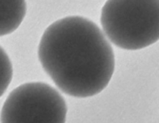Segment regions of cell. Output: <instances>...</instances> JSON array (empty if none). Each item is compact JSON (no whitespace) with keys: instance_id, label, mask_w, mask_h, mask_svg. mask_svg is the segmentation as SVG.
<instances>
[{"instance_id":"obj_1","label":"cell","mask_w":159,"mask_h":123,"mask_svg":"<svg viewBox=\"0 0 159 123\" xmlns=\"http://www.w3.org/2000/svg\"><path fill=\"white\" fill-rule=\"evenodd\" d=\"M38 58L57 87L74 97L102 92L115 69L113 48L99 26L80 16L54 22L43 32Z\"/></svg>"},{"instance_id":"obj_2","label":"cell","mask_w":159,"mask_h":123,"mask_svg":"<svg viewBox=\"0 0 159 123\" xmlns=\"http://www.w3.org/2000/svg\"><path fill=\"white\" fill-rule=\"evenodd\" d=\"M100 21L116 46L147 48L159 40V0H110L102 7Z\"/></svg>"},{"instance_id":"obj_3","label":"cell","mask_w":159,"mask_h":123,"mask_svg":"<svg viewBox=\"0 0 159 123\" xmlns=\"http://www.w3.org/2000/svg\"><path fill=\"white\" fill-rule=\"evenodd\" d=\"M66 102L56 89L41 82L27 83L8 95L2 123H65Z\"/></svg>"},{"instance_id":"obj_4","label":"cell","mask_w":159,"mask_h":123,"mask_svg":"<svg viewBox=\"0 0 159 123\" xmlns=\"http://www.w3.org/2000/svg\"><path fill=\"white\" fill-rule=\"evenodd\" d=\"M24 1H0L1 36L7 35L17 29L26 15Z\"/></svg>"},{"instance_id":"obj_5","label":"cell","mask_w":159,"mask_h":123,"mask_svg":"<svg viewBox=\"0 0 159 123\" xmlns=\"http://www.w3.org/2000/svg\"><path fill=\"white\" fill-rule=\"evenodd\" d=\"M2 93L3 94L5 90L8 87L9 83L11 81L12 71L11 67V62L8 59L7 54H5L4 51L2 48Z\"/></svg>"}]
</instances>
